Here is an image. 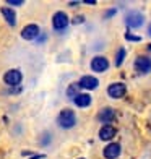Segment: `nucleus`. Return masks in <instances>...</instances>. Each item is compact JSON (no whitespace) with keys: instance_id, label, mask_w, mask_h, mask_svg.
Here are the masks:
<instances>
[{"instance_id":"nucleus-1","label":"nucleus","mask_w":151,"mask_h":159,"mask_svg":"<svg viewBox=\"0 0 151 159\" xmlns=\"http://www.w3.org/2000/svg\"><path fill=\"white\" fill-rule=\"evenodd\" d=\"M57 122H59V125L62 128H71L75 127L76 124V115L73 111L70 109H63L60 114H59V119H57Z\"/></svg>"},{"instance_id":"nucleus-2","label":"nucleus","mask_w":151,"mask_h":159,"mask_svg":"<svg viewBox=\"0 0 151 159\" xmlns=\"http://www.w3.org/2000/svg\"><path fill=\"white\" fill-rule=\"evenodd\" d=\"M143 21H145V16H143L140 11H130V13L125 16L127 26H128V28H133V30L140 28V26L143 25Z\"/></svg>"},{"instance_id":"nucleus-3","label":"nucleus","mask_w":151,"mask_h":159,"mask_svg":"<svg viewBox=\"0 0 151 159\" xmlns=\"http://www.w3.org/2000/svg\"><path fill=\"white\" fill-rule=\"evenodd\" d=\"M125 93H127V86L124 83H112V84H109V88H107V94L114 99L124 98Z\"/></svg>"},{"instance_id":"nucleus-4","label":"nucleus","mask_w":151,"mask_h":159,"mask_svg":"<svg viewBox=\"0 0 151 159\" xmlns=\"http://www.w3.org/2000/svg\"><path fill=\"white\" fill-rule=\"evenodd\" d=\"M135 70L138 71V73H149V71H151V59H149V57H145V55L136 57Z\"/></svg>"},{"instance_id":"nucleus-5","label":"nucleus","mask_w":151,"mask_h":159,"mask_svg":"<svg viewBox=\"0 0 151 159\" xmlns=\"http://www.w3.org/2000/svg\"><path fill=\"white\" fill-rule=\"evenodd\" d=\"M107 68H109V62H107L106 57L98 55V57H94V59L91 60V70H93V71L103 73V71H106Z\"/></svg>"},{"instance_id":"nucleus-6","label":"nucleus","mask_w":151,"mask_h":159,"mask_svg":"<svg viewBox=\"0 0 151 159\" xmlns=\"http://www.w3.org/2000/svg\"><path fill=\"white\" fill-rule=\"evenodd\" d=\"M21 78H23V75H21L20 70H8L3 75V81L10 86H16L21 83Z\"/></svg>"},{"instance_id":"nucleus-7","label":"nucleus","mask_w":151,"mask_h":159,"mask_svg":"<svg viewBox=\"0 0 151 159\" xmlns=\"http://www.w3.org/2000/svg\"><path fill=\"white\" fill-rule=\"evenodd\" d=\"M52 25H54L55 30H59V31L65 30V28L68 26V16L63 11H57L52 16Z\"/></svg>"},{"instance_id":"nucleus-8","label":"nucleus","mask_w":151,"mask_h":159,"mask_svg":"<svg viewBox=\"0 0 151 159\" xmlns=\"http://www.w3.org/2000/svg\"><path fill=\"white\" fill-rule=\"evenodd\" d=\"M39 36V26L38 25H28L23 28L21 31V38L26 39V41H33Z\"/></svg>"},{"instance_id":"nucleus-9","label":"nucleus","mask_w":151,"mask_h":159,"mask_svg":"<svg viewBox=\"0 0 151 159\" xmlns=\"http://www.w3.org/2000/svg\"><path fill=\"white\" fill-rule=\"evenodd\" d=\"M98 119L103 122V124L109 125L111 122L116 119V112H114V109H111V107H104V109H101V111H99Z\"/></svg>"},{"instance_id":"nucleus-10","label":"nucleus","mask_w":151,"mask_h":159,"mask_svg":"<svg viewBox=\"0 0 151 159\" xmlns=\"http://www.w3.org/2000/svg\"><path fill=\"white\" fill-rule=\"evenodd\" d=\"M120 151H122V148L119 143H111L104 148V157L106 159H116V157H119Z\"/></svg>"},{"instance_id":"nucleus-11","label":"nucleus","mask_w":151,"mask_h":159,"mask_svg":"<svg viewBox=\"0 0 151 159\" xmlns=\"http://www.w3.org/2000/svg\"><path fill=\"white\" fill-rule=\"evenodd\" d=\"M78 84H80V88H85V89H96L99 81H98V78L91 76V75H86L78 81Z\"/></svg>"},{"instance_id":"nucleus-12","label":"nucleus","mask_w":151,"mask_h":159,"mask_svg":"<svg viewBox=\"0 0 151 159\" xmlns=\"http://www.w3.org/2000/svg\"><path fill=\"white\" fill-rule=\"evenodd\" d=\"M114 136H116V128H114L112 125H104L103 128L99 130V138L104 140V141L112 140Z\"/></svg>"},{"instance_id":"nucleus-13","label":"nucleus","mask_w":151,"mask_h":159,"mask_svg":"<svg viewBox=\"0 0 151 159\" xmlns=\"http://www.w3.org/2000/svg\"><path fill=\"white\" fill-rule=\"evenodd\" d=\"M2 15H3L5 21H7L8 25H11V26L16 25V15H15V11H13L11 8H8V7H3V8H2Z\"/></svg>"},{"instance_id":"nucleus-14","label":"nucleus","mask_w":151,"mask_h":159,"mask_svg":"<svg viewBox=\"0 0 151 159\" xmlns=\"http://www.w3.org/2000/svg\"><path fill=\"white\" fill-rule=\"evenodd\" d=\"M73 102L78 106V107H88L91 104V96L89 94H78L75 99H73Z\"/></svg>"},{"instance_id":"nucleus-15","label":"nucleus","mask_w":151,"mask_h":159,"mask_svg":"<svg viewBox=\"0 0 151 159\" xmlns=\"http://www.w3.org/2000/svg\"><path fill=\"white\" fill-rule=\"evenodd\" d=\"M78 91H80V84H78V83H73V84H70V86H68V89H67V96H68V98H71V99H75L78 94H80Z\"/></svg>"},{"instance_id":"nucleus-16","label":"nucleus","mask_w":151,"mask_h":159,"mask_svg":"<svg viewBox=\"0 0 151 159\" xmlns=\"http://www.w3.org/2000/svg\"><path fill=\"white\" fill-rule=\"evenodd\" d=\"M124 60H125V49L120 47L117 50V55H116V67H120V65L124 63Z\"/></svg>"},{"instance_id":"nucleus-17","label":"nucleus","mask_w":151,"mask_h":159,"mask_svg":"<svg viewBox=\"0 0 151 159\" xmlns=\"http://www.w3.org/2000/svg\"><path fill=\"white\" fill-rule=\"evenodd\" d=\"M125 39H127V41H135V42L141 41V38H138V36H133V34H130V33L125 34Z\"/></svg>"},{"instance_id":"nucleus-18","label":"nucleus","mask_w":151,"mask_h":159,"mask_svg":"<svg viewBox=\"0 0 151 159\" xmlns=\"http://www.w3.org/2000/svg\"><path fill=\"white\" fill-rule=\"evenodd\" d=\"M23 3H25L23 0H8V5H13V7H20Z\"/></svg>"},{"instance_id":"nucleus-19","label":"nucleus","mask_w":151,"mask_h":159,"mask_svg":"<svg viewBox=\"0 0 151 159\" xmlns=\"http://www.w3.org/2000/svg\"><path fill=\"white\" fill-rule=\"evenodd\" d=\"M83 21H85V16H81V15L73 18V23H75V25H80V23H83Z\"/></svg>"},{"instance_id":"nucleus-20","label":"nucleus","mask_w":151,"mask_h":159,"mask_svg":"<svg viewBox=\"0 0 151 159\" xmlns=\"http://www.w3.org/2000/svg\"><path fill=\"white\" fill-rule=\"evenodd\" d=\"M112 15H116V10H114V8L109 10V11H106V15H104V16H106V18H111Z\"/></svg>"},{"instance_id":"nucleus-21","label":"nucleus","mask_w":151,"mask_h":159,"mask_svg":"<svg viewBox=\"0 0 151 159\" xmlns=\"http://www.w3.org/2000/svg\"><path fill=\"white\" fill-rule=\"evenodd\" d=\"M85 3H88V5H94V3H96V0H85Z\"/></svg>"},{"instance_id":"nucleus-22","label":"nucleus","mask_w":151,"mask_h":159,"mask_svg":"<svg viewBox=\"0 0 151 159\" xmlns=\"http://www.w3.org/2000/svg\"><path fill=\"white\" fill-rule=\"evenodd\" d=\"M148 34L151 36V23H149V26H148Z\"/></svg>"},{"instance_id":"nucleus-23","label":"nucleus","mask_w":151,"mask_h":159,"mask_svg":"<svg viewBox=\"0 0 151 159\" xmlns=\"http://www.w3.org/2000/svg\"><path fill=\"white\" fill-rule=\"evenodd\" d=\"M148 49H149V50H151V44H149V46H148Z\"/></svg>"}]
</instances>
